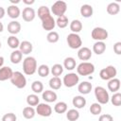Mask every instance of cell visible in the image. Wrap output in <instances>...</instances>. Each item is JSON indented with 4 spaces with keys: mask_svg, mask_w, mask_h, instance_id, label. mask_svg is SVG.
I'll return each mask as SVG.
<instances>
[{
    "mask_svg": "<svg viewBox=\"0 0 121 121\" xmlns=\"http://www.w3.org/2000/svg\"><path fill=\"white\" fill-rule=\"evenodd\" d=\"M37 71V60L34 57L28 56L23 60V72L27 75L31 76L35 74Z\"/></svg>",
    "mask_w": 121,
    "mask_h": 121,
    "instance_id": "obj_1",
    "label": "cell"
},
{
    "mask_svg": "<svg viewBox=\"0 0 121 121\" xmlns=\"http://www.w3.org/2000/svg\"><path fill=\"white\" fill-rule=\"evenodd\" d=\"M95 96L97 100V103H99L100 105L107 104L110 100V95L108 91L102 86H96L95 88Z\"/></svg>",
    "mask_w": 121,
    "mask_h": 121,
    "instance_id": "obj_2",
    "label": "cell"
},
{
    "mask_svg": "<svg viewBox=\"0 0 121 121\" xmlns=\"http://www.w3.org/2000/svg\"><path fill=\"white\" fill-rule=\"evenodd\" d=\"M10 82L12 85H14L18 89H23L26 85V78L23 75L22 72L15 71L12 74V77L10 78Z\"/></svg>",
    "mask_w": 121,
    "mask_h": 121,
    "instance_id": "obj_3",
    "label": "cell"
},
{
    "mask_svg": "<svg viewBox=\"0 0 121 121\" xmlns=\"http://www.w3.org/2000/svg\"><path fill=\"white\" fill-rule=\"evenodd\" d=\"M95 72V65L89 61L80 62L77 66V73L79 76H89L94 74Z\"/></svg>",
    "mask_w": 121,
    "mask_h": 121,
    "instance_id": "obj_4",
    "label": "cell"
},
{
    "mask_svg": "<svg viewBox=\"0 0 121 121\" xmlns=\"http://www.w3.org/2000/svg\"><path fill=\"white\" fill-rule=\"evenodd\" d=\"M117 75V70L113 65H108L105 68L101 69L99 72V77L103 80H110L114 78Z\"/></svg>",
    "mask_w": 121,
    "mask_h": 121,
    "instance_id": "obj_5",
    "label": "cell"
},
{
    "mask_svg": "<svg viewBox=\"0 0 121 121\" xmlns=\"http://www.w3.org/2000/svg\"><path fill=\"white\" fill-rule=\"evenodd\" d=\"M66 42L68 43V46L72 49H79L82 45V40L78 34L76 33H70L67 35Z\"/></svg>",
    "mask_w": 121,
    "mask_h": 121,
    "instance_id": "obj_6",
    "label": "cell"
},
{
    "mask_svg": "<svg viewBox=\"0 0 121 121\" xmlns=\"http://www.w3.org/2000/svg\"><path fill=\"white\" fill-rule=\"evenodd\" d=\"M67 10V4L64 1H56L52 7H51V12L56 15L57 17H60L62 15H64V13Z\"/></svg>",
    "mask_w": 121,
    "mask_h": 121,
    "instance_id": "obj_7",
    "label": "cell"
},
{
    "mask_svg": "<svg viewBox=\"0 0 121 121\" xmlns=\"http://www.w3.org/2000/svg\"><path fill=\"white\" fill-rule=\"evenodd\" d=\"M109 36V33L108 31L103 28V27H99V26H96L95 27L92 32H91V37L92 39L95 40L96 42H104Z\"/></svg>",
    "mask_w": 121,
    "mask_h": 121,
    "instance_id": "obj_8",
    "label": "cell"
},
{
    "mask_svg": "<svg viewBox=\"0 0 121 121\" xmlns=\"http://www.w3.org/2000/svg\"><path fill=\"white\" fill-rule=\"evenodd\" d=\"M79 81V77L76 73H68L63 77L62 84L67 88H72L76 86Z\"/></svg>",
    "mask_w": 121,
    "mask_h": 121,
    "instance_id": "obj_9",
    "label": "cell"
},
{
    "mask_svg": "<svg viewBox=\"0 0 121 121\" xmlns=\"http://www.w3.org/2000/svg\"><path fill=\"white\" fill-rule=\"evenodd\" d=\"M41 21H42V27L44 30L48 31V32L53 31V29L56 26V21L53 18V16L51 15V13L48 14V15H45V16L42 17L41 18Z\"/></svg>",
    "mask_w": 121,
    "mask_h": 121,
    "instance_id": "obj_10",
    "label": "cell"
},
{
    "mask_svg": "<svg viewBox=\"0 0 121 121\" xmlns=\"http://www.w3.org/2000/svg\"><path fill=\"white\" fill-rule=\"evenodd\" d=\"M36 112L43 116V117H48L52 114V108L47 103H39L36 106Z\"/></svg>",
    "mask_w": 121,
    "mask_h": 121,
    "instance_id": "obj_11",
    "label": "cell"
},
{
    "mask_svg": "<svg viewBox=\"0 0 121 121\" xmlns=\"http://www.w3.org/2000/svg\"><path fill=\"white\" fill-rule=\"evenodd\" d=\"M35 16H36L35 10L30 7L25 8L22 11V17L25 22H32L35 19Z\"/></svg>",
    "mask_w": 121,
    "mask_h": 121,
    "instance_id": "obj_12",
    "label": "cell"
},
{
    "mask_svg": "<svg viewBox=\"0 0 121 121\" xmlns=\"http://www.w3.org/2000/svg\"><path fill=\"white\" fill-rule=\"evenodd\" d=\"M92 51L90 48L86 47V46H81L78 51V58L80 60H88L92 58Z\"/></svg>",
    "mask_w": 121,
    "mask_h": 121,
    "instance_id": "obj_13",
    "label": "cell"
},
{
    "mask_svg": "<svg viewBox=\"0 0 121 121\" xmlns=\"http://www.w3.org/2000/svg\"><path fill=\"white\" fill-rule=\"evenodd\" d=\"M13 71L9 66H3L0 68V81H5L8 79H10L12 77Z\"/></svg>",
    "mask_w": 121,
    "mask_h": 121,
    "instance_id": "obj_14",
    "label": "cell"
},
{
    "mask_svg": "<svg viewBox=\"0 0 121 121\" xmlns=\"http://www.w3.org/2000/svg\"><path fill=\"white\" fill-rule=\"evenodd\" d=\"M42 97L43 99L45 101V102H48V103H51V102H55L58 98V95L56 94V92L52 91V90H45L43 92V95H42Z\"/></svg>",
    "mask_w": 121,
    "mask_h": 121,
    "instance_id": "obj_15",
    "label": "cell"
},
{
    "mask_svg": "<svg viewBox=\"0 0 121 121\" xmlns=\"http://www.w3.org/2000/svg\"><path fill=\"white\" fill-rule=\"evenodd\" d=\"M19 50L21 51V53L23 55H28L32 52L33 50V45L30 42L28 41H23L22 43H20L19 45Z\"/></svg>",
    "mask_w": 121,
    "mask_h": 121,
    "instance_id": "obj_16",
    "label": "cell"
},
{
    "mask_svg": "<svg viewBox=\"0 0 121 121\" xmlns=\"http://www.w3.org/2000/svg\"><path fill=\"white\" fill-rule=\"evenodd\" d=\"M8 31L11 35H16L21 31V24L18 21H11L8 25Z\"/></svg>",
    "mask_w": 121,
    "mask_h": 121,
    "instance_id": "obj_17",
    "label": "cell"
},
{
    "mask_svg": "<svg viewBox=\"0 0 121 121\" xmlns=\"http://www.w3.org/2000/svg\"><path fill=\"white\" fill-rule=\"evenodd\" d=\"M92 83L88 82V81H82L80 83H78V91L81 94V95H88L90 94V92L92 91Z\"/></svg>",
    "mask_w": 121,
    "mask_h": 121,
    "instance_id": "obj_18",
    "label": "cell"
},
{
    "mask_svg": "<svg viewBox=\"0 0 121 121\" xmlns=\"http://www.w3.org/2000/svg\"><path fill=\"white\" fill-rule=\"evenodd\" d=\"M72 103L76 109H82L86 105V99L83 95H76L73 97Z\"/></svg>",
    "mask_w": 121,
    "mask_h": 121,
    "instance_id": "obj_19",
    "label": "cell"
},
{
    "mask_svg": "<svg viewBox=\"0 0 121 121\" xmlns=\"http://www.w3.org/2000/svg\"><path fill=\"white\" fill-rule=\"evenodd\" d=\"M7 12H8L9 17L11 18V19H17L20 16V14H21V10H20V9L16 5L9 6L8 9H7Z\"/></svg>",
    "mask_w": 121,
    "mask_h": 121,
    "instance_id": "obj_20",
    "label": "cell"
},
{
    "mask_svg": "<svg viewBox=\"0 0 121 121\" xmlns=\"http://www.w3.org/2000/svg\"><path fill=\"white\" fill-rule=\"evenodd\" d=\"M80 14L82 17L84 18H90L92 17L93 15V12H94V9H93V7L91 5H88V4H84L80 7Z\"/></svg>",
    "mask_w": 121,
    "mask_h": 121,
    "instance_id": "obj_21",
    "label": "cell"
},
{
    "mask_svg": "<svg viewBox=\"0 0 121 121\" xmlns=\"http://www.w3.org/2000/svg\"><path fill=\"white\" fill-rule=\"evenodd\" d=\"M108 89L112 93H116L120 89V80L116 78L108 80Z\"/></svg>",
    "mask_w": 121,
    "mask_h": 121,
    "instance_id": "obj_22",
    "label": "cell"
},
{
    "mask_svg": "<svg viewBox=\"0 0 121 121\" xmlns=\"http://www.w3.org/2000/svg\"><path fill=\"white\" fill-rule=\"evenodd\" d=\"M106 50V43L104 42H95L93 45V52L96 55H101Z\"/></svg>",
    "mask_w": 121,
    "mask_h": 121,
    "instance_id": "obj_23",
    "label": "cell"
},
{
    "mask_svg": "<svg viewBox=\"0 0 121 121\" xmlns=\"http://www.w3.org/2000/svg\"><path fill=\"white\" fill-rule=\"evenodd\" d=\"M63 68L68 71H72L76 68V60L73 57H67L63 60Z\"/></svg>",
    "mask_w": 121,
    "mask_h": 121,
    "instance_id": "obj_24",
    "label": "cell"
},
{
    "mask_svg": "<svg viewBox=\"0 0 121 121\" xmlns=\"http://www.w3.org/2000/svg\"><path fill=\"white\" fill-rule=\"evenodd\" d=\"M10 61L13 63V64H18L21 62L22 59H23V54L21 53V51L19 49H16V50H13L10 54Z\"/></svg>",
    "mask_w": 121,
    "mask_h": 121,
    "instance_id": "obj_25",
    "label": "cell"
},
{
    "mask_svg": "<svg viewBox=\"0 0 121 121\" xmlns=\"http://www.w3.org/2000/svg\"><path fill=\"white\" fill-rule=\"evenodd\" d=\"M62 85V80L59 77H53L49 79V87L52 90H59Z\"/></svg>",
    "mask_w": 121,
    "mask_h": 121,
    "instance_id": "obj_26",
    "label": "cell"
},
{
    "mask_svg": "<svg viewBox=\"0 0 121 121\" xmlns=\"http://www.w3.org/2000/svg\"><path fill=\"white\" fill-rule=\"evenodd\" d=\"M81 29H82V23L79 20L76 19L70 23V30L72 31V33L78 34V32L81 31Z\"/></svg>",
    "mask_w": 121,
    "mask_h": 121,
    "instance_id": "obj_27",
    "label": "cell"
},
{
    "mask_svg": "<svg viewBox=\"0 0 121 121\" xmlns=\"http://www.w3.org/2000/svg\"><path fill=\"white\" fill-rule=\"evenodd\" d=\"M107 12L111 15H116L119 11H120V6L118 3L115 2H112L107 6Z\"/></svg>",
    "mask_w": 121,
    "mask_h": 121,
    "instance_id": "obj_28",
    "label": "cell"
},
{
    "mask_svg": "<svg viewBox=\"0 0 121 121\" xmlns=\"http://www.w3.org/2000/svg\"><path fill=\"white\" fill-rule=\"evenodd\" d=\"M7 43H8V45H9L10 48L16 50V49L19 47V45H20V41H19V39H18L15 35H10V36L8 38Z\"/></svg>",
    "mask_w": 121,
    "mask_h": 121,
    "instance_id": "obj_29",
    "label": "cell"
},
{
    "mask_svg": "<svg viewBox=\"0 0 121 121\" xmlns=\"http://www.w3.org/2000/svg\"><path fill=\"white\" fill-rule=\"evenodd\" d=\"M35 114H36V111L31 106H27L23 109V116L26 119H32L35 116Z\"/></svg>",
    "mask_w": 121,
    "mask_h": 121,
    "instance_id": "obj_30",
    "label": "cell"
},
{
    "mask_svg": "<svg viewBox=\"0 0 121 121\" xmlns=\"http://www.w3.org/2000/svg\"><path fill=\"white\" fill-rule=\"evenodd\" d=\"M66 118L69 121H77L79 118V112L77 109H70L66 112Z\"/></svg>",
    "mask_w": 121,
    "mask_h": 121,
    "instance_id": "obj_31",
    "label": "cell"
},
{
    "mask_svg": "<svg viewBox=\"0 0 121 121\" xmlns=\"http://www.w3.org/2000/svg\"><path fill=\"white\" fill-rule=\"evenodd\" d=\"M26 103L28 106H37L40 103V98L36 94H31L26 96Z\"/></svg>",
    "mask_w": 121,
    "mask_h": 121,
    "instance_id": "obj_32",
    "label": "cell"
},
{
    "mask_svg": "<svg viewBox=\"0 0 121 121\" xmlns=\"http://www.w3.org/2000/svg\"><path fill=\"white\" fill-rule=\"evenodd\" d=\"M67 109H68V106H67V104H66L65 102H63V101H60V102H58V103L54 106V111H55L57 113H60V114L66 112H67Z\"/></svg>",
    "mask_w": 121,
    "mask_h": 121,
    "instance_id": "obj_33",
    "label": "cell"
},
{
    "mask_svg": "<svg viewBox=\"0 0 121 121\" xmlns=\"http://www.w3.org/2000/svg\"><path fill=\"white\" fill-rule=\"evenodd\" d=\"M31 90L34 92V94H40L43 92V84L40 80H35L31 84Z\"/></svg>",
    "mask_w": 121,
    "mask_h": 121,
    "instance_id": "obj_34",
    "label": "cell"
},
{
    "mask_svg": "<svg viewBox=\"0 0 121 121\" xmlns=\"http://www.w3.org/2000/svg\"><path fill=\"white\" fill-rule=\"evenodd\" d=\"M63 66L61 65V64H60V63H56V64H54L52 67H51V69H50V72H51V74L54 76V77H59V76H60L62 73H63Z\"/></svg>",
    "mask_w": 121,
    "mask_h": 121,
    "instance_id": "obj_35",
    "label": "cell"
},
{
    "mask_svg": "<svg viewBox=\"0 0 121 121\" xmlns=\"http://www.w3.org/2000/svg\"><path fill=\"white\" fill-rule=\"evenodd\" d=\"M37 70H38V75H39L40 77H42V78L47 77V76L49 75V73H50V68H49L48 65H46V64H41V65L37 68Z\"/></svg>",
    "mask_w": 121,
    "mask_h": 121,
    "instance_id": "obj_36",
    "label": "cell"
},
{
    "mask_svg": "<svg viewBox=\"0 0 121 121\" xmlns=\"http://www.w3.org/2000/svg\"><path fill=\"white\" fill-rule=\"evenodd\" d=\"M68 18L66 15H62L60 17H58L56 20V26H58L60 28H65L68 26Z\"/></svg>",
    "mask_w": 121,
    "mask_h": 121,
    "instance_id": "obj_37",
    "label": "cell"
},
{
    "mask_svg": "<svg viewBox=\"0 0 121 121\" xmlns=\"http://www.w3.org/2000/svg\"><path fill=\"white\" fill-rule=\"evenodd\" d=\"M46 40L50 43H56L60 40V35L57 31H50L46 35Z\"/></svg>",
    "mask_w": 121,
    "mask_h": 121,
    "instance_id": "obj_38",
    "label": "cell"
},
{
    "mask_svg": "<svg viewBox=\"0 0 121 121\" xmlns=\"http://www.w3.org/2000/svg\"><path fill=\"white\" fill-rule=\"evenodd\" d=\"M90 112L93 114V115H98V114H100L101 113V112H102V107H101V105L99 104V103H97V102H95V103H93L91 106H90Z\"/></svg>",
    "mask_w": 121,
    "mask_h": 121,
    "instance_id": "obj_39",
    "label": "cell"
},
{
    "mask_svg": "<svg viewBox=\"0 0 121 121\" xmlns=\"http://www.w3.org/2000/svg\"><path fill=\"white\" fill-rule=\"evenodd\" d=\"M110 99H111V102L113 106L118 107V106L121 105V94L120 93H118V92L114 93Z\"/></svg>",
    "mask_w": 121,
    "mask_h": 121,
    "instance_id": "obj_40",
    "label": "cell"
},
{
    "mask_svg": "<svg viewBox=\"0 0 121 121\" xmlns=\"http://www.w3.org/2000/svg\"><path fill=\"white\" fill-rule=\"evenodd\" d=\"M50 13H51V11H50L49 8L46 7V6H41V7L38 9V17H39L40 19H41L42 17L45 16V15L50 14Z\"/></svg>",
    "mask_w": 121,
    "mask_h": 121,
    "instance_id": "obj_41",
    "label": "cell"
},
{
    "mask_svg": "<svg viewBox=\"0 0 121 121\" xmlns=\"http://www.w3.org/2000/svg\"><path fill=\"white\" fill-rule=\"evenodd\" d=\"M16 120H17V117L13 112H8L4 114L2 117V121H16Z\"/></svg>",
    "mask_w": 121,
    "mask_h": 121,
    "instance_id": "obj_42",
    "label": "cell"
},
{
    "mask_svg": "<svg viewBox=\"0 0 121 121\" xmlns=\"http://www.w3.org/2000/svg\"><path fill=\"white\" fill-rule=\"evenodd\" d=\"M98 121H113V117L109 113H105L99 116Z\"/></svg>",
    "mask_w": 121,
    "mask_h": 121,
    "instance_id": "obj_43",
    "label": "cell"
},
{
    "mask_svg": "<svg viewBox=\"0 0 121 121\" xmlns=\"http://www.w3.org/2000/svg\"><path fill=\"white\" fill-rule=\"evenodd\" d=\"M113 51L116 55L121 54V42H117L113 44Z\"/></svg>",
    "mask_w": 121,
    "mask_h": 121,
    "instance_id": "obj_44",
    "label": "cell"
},
{
    "mask_svg": "<svg viewBox=\"0 0 121 121\" xmlns=\"http://www.w3.org/2000/svg\"><path fill=\"white\" fill-rule=\"evenodd\" d=\"M5 13H6V10L3 7H0V19H2L4 16H5Z\"/></svg>",
    "mask_w": 121,
    "mask_h": 121,
    "instance_id": "obj_45",
    "label": "cell"
},
{
    "mask_svg": "<svg viewBox=\"0 0 121 121\" xmlns=\"http://www.w3.org/2000/svg\"><path fill=\"white\" fill-rule=\"evenodd\" d=\"M23 3L26 5H32L35 3V1L34 0H23Z\"/></svg>",
    "mask_w": 121,
    "mask_h": 121,
    "instance_id": "obj_46",
    "label": "cell"
},
{
    "mask_svg": "<svg viewBox=\"0 0 121 121\" xmlns=\"http://www.w3.org/2000/svg\"><path fill=\"white\" fill-rule=\"evenodd\" d=\"M3 65H4V58L2 56H0V68L3 67Z\"/></svg>",
    "mask_w": 121,
    "mask_h": 121,
    "instance_id": "obj_47",
    "label": "cell"
},
{
    "mask_svg": "<svg viewBox=\"0 0 121 121\" xmlns=\"http://www.w3.org/2000/svg\"><path fill=\"white\" fill-rule=\"evenodd\" d=\"M9 1H10L11 5H15V4H18V3H20V2H21L20 0H9Z\"/></svg>",
    "mask_w": 121,
    "mask_h": 121,
    "instance_id": "obj_48",
    "label": "cell"
},
{
    "mask_svg": "<svg viewBox=\"0 0 121 121\" xmlns=\"http://www.w3.org/2000/svg\"><path fill=\"white\" fill-rule=\"evenodd\" d=\"M3 30H4V25L0 22V32H2Z\"/></svg>",
    "mask_w": 121,
    "mask_h": 121,
    "instance_id": "obj_49",
    "label": "cell"
},
{
    "mask_svg": "<svg viewBox=\"0 0 121 121\" xmlns=\"http://www.w3.org/2000/svg\"><path fill=\"white\" fill-rule=\"evenodd\" d=\"M1 45H2V44H1V42H0V48H1Z\"/></svg>",
    "mask_w": 121,
    "mask_h": 121,
    "instance_id": "obj_50",
    "label": "cell"
}]
</instances>
